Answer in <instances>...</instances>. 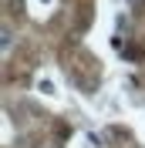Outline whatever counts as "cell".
Returning a JSON list of instances; mask_svg holds the SVG:
<instances>
[]
</instances>
